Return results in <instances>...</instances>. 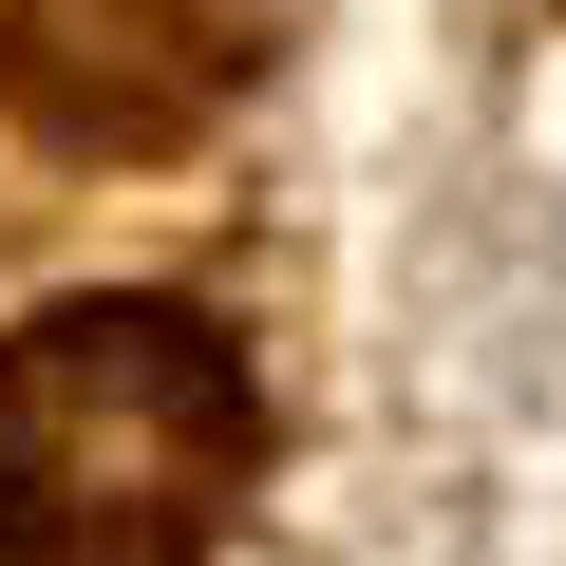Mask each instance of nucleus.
<instances>
[{"label":"nucleus","mask_w":566,"mask_h":566,"mask_svg":"<svg viewBox=\"0 0 566 566\" xmlns=\"http://www.w3.org/2000/svg\"><path fill=\"white\" fill-rule=\"evenodd\" d=\"M245 359L189 303H57L0 340V547L20 566H189L245 510Z\"/></svg>","instance_id":"1"},{"label":"nucleus","mask_w":566,"mask_h":566,"mask_svg":"<svg viewBox=\"0 0 566 566\" xmlns=\"http://www.w3.org/2000/svg\"><path fill=\"white\" fill-rule=\"evenodd\" d=\"M264 20L245 0H0V95L57 151H170L245 95Z\"/></svg>","instance_id":"2"}]
</instances>
